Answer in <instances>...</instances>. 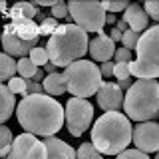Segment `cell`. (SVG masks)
Wrapping results in <instances>:
<instances>
[{
    "label": "cell",
    "instance_id": "1",
    "mask_svg": "<svg viewBox=\"0 0 159 159\" xmlns=\"http://www.w3.org/2000/svg\"><path fill=\"white\" fill-rule=\"evenodd\" d=\"M16 117L26 133L54 137L64 125L66 109L52 96L36 93V96L22 98V102L16 107Z\"/></svg>",
    "mask_w": 159,
    "mask_h": 159
},
{
    "label": "cell",
    "instance_id": "2",
    "mask_svg": "<svg viewBox=\"0 0 159 159\" xmlns=\"http://www.w3.org/2000/svg\"><path fill=\"white\" fill-rule=\"evenodd\" d=\"M133 141V125L125 113L106 111L92 127V143L102 155H119Z\"/></svg>",
    "mask_w": 159,
    "mask_h": 159
},
{
    "label": "cell",
    "instance_id": "3",
    "mask_svg": "<svg viewBox=\"0 0 159 159\" xmlns=\"http://www.w3.org/2000/svg\"><path fill=\"white\" fill-rule=\"evenodd\" d=\"M48 56L50 62L58 68H68L89 52L88 32L78 24H60V28L48 38Z\"/></svg>",
    "mask_w": 159,
    "mask_h": 159
},
{
    "label": "cell",
    "instance_id": "4",
    "mask_svg": "<svg viewBox=\"0 0 159 159\" xmlns=\"http://www.w3.org/2000/svg\"><path fill=\"white\" fill-rule=\"evenodd\" d=\"M123 111L129 119L145 123L159 116V80H135L123 99Z\"/></svg>",
    "mask_w": 159,
    "mask_h": 159
},
{
    "label": "cell",
    "instance_id": "5",
    "mask_svg": "<svg viewBox=\"0 0 159 159\" xmlns=\"http://www.w3.org/2000/svg\"><path fill=\"white\" fill-rule=\"evenodd\" d=\"M129 74L137 80L159 78V24L141 34L135 48V60L129 62Z\"/></svg>",
    "mask_w": 159,
    "mask_h": 159
},
{
    "label": "cell",
    "instance_id": "6",
    "mask_svg": "<svg viewBox=\"0 0 159 159\" xmlns=\"http://www.w3.org/2000/svg\"><path fill=\"white\" fill-rule=\"evenodd\" d=\"M64 78L68 84V92L74 98H89L96 96L99 88L103 86L102 68H98L89 60H78L72 66L64 70Z\"/></svg>",
    "mask_w": 159,
    "mask_h": 159
},
{
    "label": "cell",
    "instance_id": "7",
    "mask_svg": "<svg viewBox=\"0 0 159 159\" xmlns=\"http://www.w3.org/2000/svg\"><path fill=\"white\" fill-rule=\"evenodd\" d=\"M68 6H70V16L80 28H84L86 32L103 34L107 12L103 10L102 2H70Z\"/></svg>",
    "mask_w": 159,
    "mask_h": 159
},
{
    "label": "cell",
    "instance_id": "8",
    "mask_svg": "<svg viewBox=\"0 0 159 159\" xmlns=\"http://www.w3.org/2000/svg\"><path fill=\"white\" fill-rule=\"evenodd\" d=\"M93 119V106L84 98H70L66 103V127L74 137L86 133Z\"/></svg>",
    "mask_w": 159,
    "mask_h": 159
},
{
    "label": "cell",
    "instance_id": "9",
    "mask_svg": "<svg viewBox=\"0 0 159 159\" xmlns=\"http://www.w3.org/2000/svg\"><path fill=\"white\" fill-rule=\"evenodd\" d=\"M6 159H48V151L44 141H40L36 135L22 133V135H16Z\"/></svg>",
    "mask_w": 159,
    "mask_h": 159
},
{
    "label": "cell",
    "instance_id": "10",
    "mask_svg": "<svg viewBox=\"0 0 159 159\" xmlns=\"http://www.w3.org/2000/svg\"><path fill=\"white\" fill-rule=\"evenodd\" d=\"M133 143L139 151L153 153L159 151V123L145 121L133 127Z\"/></svg>",
    "mask_w": 159,
    "mask_h": 159
},
{
    "label": "cell",
    "instance_id": "11",
    "mask_svg": "<svg viewBox=\"0 0 159 159\" xmlns=\"http://www.w3.org/2000/svg\"><path fill=\"white\" fill-rule=\"evenodd\" d=\"M38 42H26V40H22L20 36H16V32L12 30L10 24L4 26V32H2V46H4V54H8V56H18L20 60L22 58H28L30 52H32Z\"/></svg>",
    "mask_w": 159,
    "mask_h": 159
},
{
    "label": "cell",
    "instance_id": "12",
    "mask_svg": "<svg viewBox=\"0 0 159 159\" xmlns=\"http://www.w3.org/2000/svg\"><path fill=\"white\" fill-rule=\"evenodd\" d=\"M98 98V106L103 111H117L119 107H123V89L119 88V84L113 82H103V86L99 88V92L96 93Z\"/></svg>",
    "mask_w": 159,
    "mask_h": 159
},
{
    "label": "cell",
    "instance_id": "13",
    "mask_svg": "<svg viewBox=\"0 0 159 159\" xmlns=\"http://www.w3.org/2000/svg\"><path fill=\"white\" fill-rule=\"evenodd\" d=\"M117 48H116V42L107 36L106 32L103 34H98L93 40H89V56H92L96 62H111V58L116 56Z\"/></svg>",
    "mask_w": 159,
    "mask_h": 159
},
{
    "label": "cell",
    "instance_id": "14",
    "mask_svg": "<svg viewBox=\"0 0 159 159\" xmlns=\"http://www.w3.org/2000/svg\"><path fill=\"white\" fill-rule=\"evenodd\" d=\"M123 20L127 22L129 30H135V32H141V34L149 26V16L141 4H129L127 10L123 12Z\"/></svg>",
    "mask_w": 159,
    "mask_h": 159
},
{
    "label": "cell",
    "instance_id": "15",
    "mask_svg": "<svg viewBox=\"0 0 159 159\" xmlns=\"http://www.w3.org/2000/svg\"><path fill=\"white\" fill-rule=\"evenodd\" d=\"M44 145L48 151V159H76L78 151H74L72 145L58 137H44Z\"/></svg>",
    "mask_w": 159,
    "mask_h": 159
},
{
    "label": "cell",
    "instance_id": "16",
    "mask_svg": "<svg viewBox=\"0 0 159 159\" xmlns=\"http://www.w3.org/2000/svg\"><path fill=\"white\" fill-rule=\"evenodd\" d=\"M12 30L16 32V36H20L26 42H38L40 38V24H36V20L22 18V20H12L10 22Z\"/></svg>",
    "mask_w": 159,
    "mask_h": 159
},
{
    "label": "cell",
    "instance_id": "17",
    "mask_svg": "<svg viewBox=\"0 0 159 159\" xmlns=\"http://www.w3.org/2000/svg\"><path fill=\"white\" fill-rule=\"evenodd\" d=\"M44 86V92L48 93V96H62L64 92H68V84H66V78H64V74H48L46 80L42 82Z\"/></svg>",
    "mask_w": 159,
    "mask_h": 159
},
{
    "label": "cell",
    "instance_id": "18",
    "mask_svg": "<svg viewBox=\"0 0 159 159\" xmlns=\"http://www.w3.org/2000/svg\"><path fill=\"white\" fill-rule=\"evenodd\" d=\"M0 98H2V113H0V121H8L10 116H12L14 107H16V99H14V93L10 92L8 84H2L0 86Z\"/></svg>",
    "mask_w": 159,
    "mask_h": 159
},
{
    "label": "cell",
    "instance_id": "19",
    "mask_svg": "<svg viewBox=\"0 0 159 159\" xmlns=\"http://www.w3.org/2000/svg\"><path fill=\"white\" fill-rule=\"evenodd\" d=\"M38 14H40V12L36 10V6H34L32 2H18V4H14V6L10 8L8 18H12V20H22V18L34 20Z\"/></svg>",
    "mask_w": 159,
    "mask_h": 159
},
{
    "label": "cell",
    "instance_id": "20",
    "mask_svg": "<svg viewBox=\"0 0 159 159\" xmlns=\"http://www.w3.org/2000/svg\"><path fill=\"white\" fill-rule=\"evenodd\" d=\"M18 72V62L12 60V56L8 54H2L0 56V80L2 82H10Z\"/></svg>",
    "mask_w": 159,
    "mask_h": 159
},
{
    "label": "cell",
    "instance_id": "21",
    "mask_svg": "<svg viewBox=\"0 0 159 159\" xmlns=\"http://www.w3.org/2000/svg\"><path fill=\"white\" fill-rule=\"evenodd\" d=\"M38 72V66L32 62L30 58H22L18 60V76L24 78V80H32Z\"/></svg>",
    "mask_w": 159,
    "mask_h": 159
},
{
    "label": "cell",
    "instance_id": "22",
    "mask_svg": "<svg viewBox=\"0 0 159 159\" xmlns=\"http://www.w3.org/2000/svg\"><path fill=\"white\" fill-rule=\"evenodd\" d=\"M0 133H2V143H0V155H2L4 159H6L8 155H10V149H12V145H14V137L12 135V131L6 127V125H2L0 127Z\"/></svg>",
    "mask_w": 159,
    "mask_h": 159
},
{
    "label": "cell",
    "instance_id": "23",
    "mask_svg": "<svg viewBox=\"0 0 159 159\" xmlns=\"http://www.w3.org/2000/svg\"><path fill=\"white\" fill-rule=\"evenodd\" d=\"M78 159H103V155L96 149V145H93L92 141H88V143H82V145H80Z\"/></svg>",
    "mask_w": 159,
    "mask_h": 159
},
{
    "label": "cell",
    "instance_id": "24",
    "mask_svg": "<svg viewBox=\"0 0 159 159\" xmlns=\"http://www.w3.org/2000/svg\"><path fill=\"white\" fill-rule=\"evenodd\" d=\"M139 38H141V32H135V30H127V32H123V36H121V44H123V48H127V50H135V48H137Z\"/></svg>",
    "mask_w": 159,
    "mask_h": 159
},
{
    "label": "cell",
    "instance_id": "25",
    "mask_svg": "<svg viewBox=\"0 0 159 159\" xmlns=\"http://www.w3.org/2000/svg\"><path fill=\"white\" fill-rule=\"evenodd\" d=\"M30 60H32L36 66H46L48 64V60H50V56H48V50L46 48H34L32 52H30V56H28Z\"/></svg>",
    "mask_w": 159,
    "mask_h": 159
},
{
    "label": "cell",
    "instance_id": "26",
    "mask_svg": "<svg viewBox=\"0 0 159 159\" xmlns=\"http://www.w3.org/2000/svg\"><path fill=\"white\" fill-rule=\"evenodd\" d=\"M58 28H60L58 20L50 16V18H46V20H42V22H40V36H52Z\"/></svg>",
    "mask_w": 159,
    "mask_h": 159
},
{
    "label": "cell",
    "instance_id": "27",
    "mask_svg": "<svg viewBox=\"0 0 159 159\" xmlns=\"http://www.w3.org/2000/svg\"><path fill=\"white\" fill-rule=\"evenodd\" d=\"M26 82H28V80H24V78H20V76H14L8 82L10 92H12V93H20V96H26Z\"/></svg>",
    "mask_w": 159,
    "mask_h": 159
},
{
    "label": "cell",
    "instance_id": "28",
    "mask_svg": "<svg viewBox=\"0 0 159 159\" xmlns=\"http://www.w3.org/2000/svg\"><path fill=\"white\" fill-rule=\"evenodd\" d=\"M52 18H56V20H60V18H70V6L64 2V0H60L56 6L52 8Z\"/></svg>",
    "mask_w": 159,
    "mask_h": 159
},
{
    "label": "cell",
    "instance_id": "29",
    "mask_svg": "<svg viewBox=\"0 0 159 159\" xmlns=\"http://www.w3.org/2000/svg\"><path fill=\"white\" fill-rule=\"evenodd\" d=\"M116 159H149L147 153L139 151V149H125V151H121Z\"/></svg>",
    "mask_w": 159,
    "mask_h": 159
},
{
    "label": "cell",
    "instance_id": "30",
    "mask_svg": "<svg viewBox=\"0 0 159 159\" xmlns=\"http://www.w3.org/2000/svg\"><path fill=\"white\" fill-rule=\"evenodd\" d=\"M102 6L107 14H113V12H121V10L125 12L129 4L127 2H102Z\"/></svg>",
    "mask_w": 159,
    "mask_h": 159
},
{
    "label": "cell",
    "instance_id": "31",
    "mask_svg": "<svg viewBox=\"0 0 159 159\" xmlns=\"http://www.w3.org/2000/svg\"><path fill=\"white\" fill-rule=\"evenodd\" d=\"M113 60H116V64H129L131 62V50L127 48H117L116 56H113Z\"/></svg>",
    "mask_w": 159,
    "mask_h": 159
},
{
    "label": "cell",
    "instance_id": "32",
    "mask_svg": "<svg viewBox=\"0 0 159 159\" xmlns=\"http://www.w3.org/2000/svg\"><path fill=\"white\" fill-rule=\"evenodd\" d=\"M36 93H46V92H44V86L38 84V82H34V80H28V82H26V96H24V98L36 96Z\"/></svg>",
    "mask_w": 159,
    "mask_h": 159
},
{
    "label": "cell",
    "instance_id": "33",
    "mask_svg": "<svg viewBox=\"0 0 159 159\" xmlns=\"http://www.w3.org/2000/svg\"><path fill=\"white\" fill-rule=\"evenodd\" d=\"M143 8H145V12H147L149 18H153V20H157V22H159V2L149 0V2L143 4Z\"/></svg>",
    "mask_w": 159,
    "mask_h": 159
},
{
    "label": "cell",
    "instance_id": "34",
    "mask_svg": "<svg viewBox=\"0 0 159 159\" xmlns=\"http://www.w3.org/2000/svg\"><path fill=\"white\" fill-rule=\"evenodd\" d=\"M113 76L117 78V82L131 78V74H129V64H116V72H113Z\"/></svg>",
    "mask_w": 159,
    "mask_h": 159
},
{
    "label": "cell",
    "instance_id": "35",
    "mask_svg": "<svg viewBox=\"0 0 159 159\" xmlns=\"http://www.w3.org/2000/svg\"><path fill=\"white\" fill-rule=\"evenodd\" d=\"M113 72H116V64H111V62L102 64V76H103V78H111Z\"/></svg>",
    "mask_w": 159,
    "mask_h": 159
},
{
    "label": "cell",
    "instance_id": "36",
    "mask_svg": "<svg viewBox=\"0 0 159 159\" xmlns=\"http://www.w3.org/2000/svg\"><path fill=\"white\" fill-rule=\"evenodd\" d=\"M121 36H123V34L119 32L117 28H111V32H109V38H111L113 42H121Z\"/></svg>",
    "mask_w": 159,
    "mask_h": 159
},
{
    "label": "cell",
    "instance_id": "37",
    "mask_svg": "<svg viewBox=\"0 0 159 159\" xmlns=\"http://www.w3.org/2000/svg\"><path fill=\"white\" fill-rule=\"evenodd\" d=\"M117 84H119V88H121V89H131V86L135 82H133L131 78H127V80H121V82H117Z\"/></svg>",
    "mask_w": 159,
    "mask_h": 159
},
{
    "label": "cell",
    "instance_id": "38",
    "mask_svg": "<svg viewBox=\"0 0 159 159\" xmlns=\"http://www.w3.org/2000/svg\"><path fill=\"white\" fill-rule=\"evenodd\" d=\"M116 28H117V30H119L121 34H123V32H127V30H129V26H127V22H125V20H119V22L116 24Z\"/></svg>",
    "mask_w": 159,
    "mask_h": 159
},
{
    "label": "cell",
    "instance_id": "39",
    "mask_svg": "<svg viewBox=\"0 0 159 159\" xmlns=\"http://www.w3.org/2000/svg\"><path fill=\"white\" fill-rule=\"evenodd\" d=\"M32 80H34V82H38V84H42V82H44V80H46V76H44V70H40V68H38V72H36V76H34Z\"/></svg>",
    "mask_w": 159,
    "mask_h": 159
},
{
    "label": "cell",
    "instance_id": "40",
    "mask_svg": "<svg viewBox=\"0 0 159 159\" xmlns=\"http://www.w3.org/2000/svg\"><path fill=\"white\" fill-rule=\"evenodd\" d=\"M56 64H46V66H44V72H48V74H56Z\"/></svg>",
    "mask_w": 159,
    "mask_h": 159
},
{
    "label": "cell",
    "instance_id": "41",
    "mask_svg": "<svg viewBox=\"0 0 159 159\" xmlns=\"http://www.w3.org/2000/svg\"><path fill=\"white\" fill-rule=\"evenodd\" d=\"M106 24H109V26H113V24H117L116 16H113V14H107V16H106Z\"/></svg>",
    "mask_w": 159,
    "mask_h": 159
},
{
    "label": "cell",
    "instance_id": "42",
    "mask_svg": "<svg viewBox=\"0 0 159 159\" xmlns=\"http://www.w3.org/2000/svg\"><path fill=\"white\" fill-rule=\"evenodd\" d=\"M153 159H159V151H157V153H155V157H153Z\"/></svg>",
    "mask_w": 159,
    "mask_h": 159
}]
</instances>
